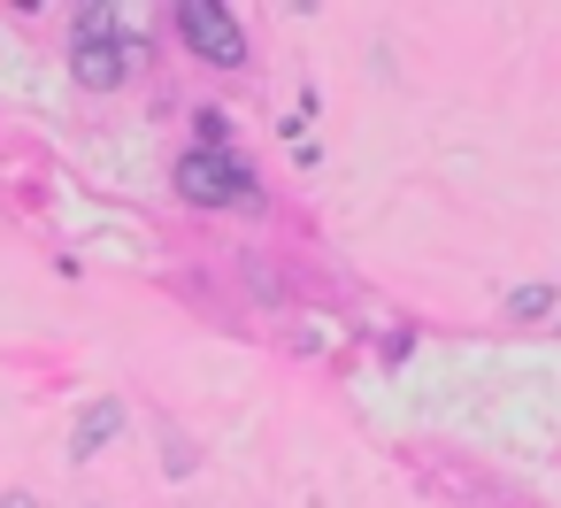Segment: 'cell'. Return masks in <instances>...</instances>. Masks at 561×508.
<instances>
[{"label":"cell","mask_w":561,"mask_h":508,"mask_svg":"<svg viewBox=\"0 0 561 508\" xmlns=\"http://www.w3.org/2000/svg\"><path fill=\"white\" fill-rule=\"evenodd\" d=\"M178 24L201 39V55H208V63H239V47H247V39H239V24H231L224 9H178Z\"/></svg>","instance_id":"cell-1"}]
</instances>
